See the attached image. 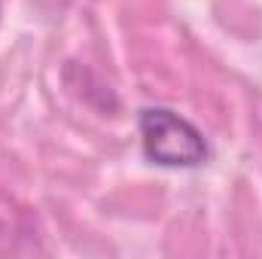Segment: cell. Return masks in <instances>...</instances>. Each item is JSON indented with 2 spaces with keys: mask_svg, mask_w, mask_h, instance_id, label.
<instances>
[{
  "mask_svg": "<svg viewBox=\"0 0 262 259\" xmlns=\"http://www.w3.org/2000/svg\"><path fill=\"white\" fill-rule=\"evenodd\" d=\"M140 140L146 159L162 168H195L207 159L204 134L165 107L140 110Z\"/></svg>",
  "mask_w": 262,
  "mask_h": 259,
  "instance_id": "1",
  "label": "cell"
}]
</instances>
